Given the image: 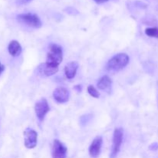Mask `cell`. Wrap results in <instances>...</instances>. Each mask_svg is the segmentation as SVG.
Here are the masks:
<instances>
[{
	"label": "cell",
	"mask_w": 158,
	"mask_h": 158,
	"mask_svg": "<svg viewBox=\"0 0 158 158\" xmlns=\"http://www.w3.org/2000/svg\"><path fill=\"white\" fill-rule=\"evenodd\" d=\"M49 52L47 54L46 62L50 64L59 66L63 60V49L59 45L51 43L49 46Z\"/></svg>",
	"instance_id": "1"
},
{
	"label": "cell",
	"mask_w": 158,
	"mask_h": 158,
	"mask_svg": "<svg viewBox=\"0 0 158 158\" xmlns=\"http://www.w3.org/2000/svg\"><path fill=\"white\" fill-rule=\"evenodd\" d=\"M129 63V56L125 53L114 56L108 61L107 67L110 70L118 71L123 69Z\"/></svg>",
	"instance_id": "2"
},
{
	"label": "cell",
	"mask_w": 158,
	"mask_h": 158,
	"mask_svg": "<svg viewBox=\"0 0 158 158\" xmlns=\"http://www.w3.org/2000/svg\"><path fill=\"white\" fill-rule=\"evenodd\" d=\"M17 20L19 23L33 28H40L42 22L39 16L33 13H24L17 15Z\"/></svg>",
	"instance_id": "3"
},
{
	"label": "cell",
	"mask_w": 158,
	"mask_h": 158,
	"mask_svg": "<svg viewBox=\"0 0 158 158\" xmlns=\"http://www.w3.org/2000/svg\"><path fill=\"white\" fill-rule=\"evenodd\" d=\"M123 132L121 128H117L114 131V137H113V144L111 148V153L110 158H116L120 150L122 142H123Z\"/></svg>",
	"instance_id": "4"
},
{
	"label": "cell",
	"mask_w": 158,
	"mask_h": 158,
	"mask_svg": "<svg viewBox=\"0 0 158 158\" xmlns=\"http://www.w3.org/2000/svg\"><path fill=\"white\" fill-rule=\"evenodd\" d=\"M49 111V106L48 104L47 100L45 98L41 99L39 100L35 105V112L36 114V117L40 121H43L44 120L45 117Z\"/></svg>",
	"instance_id": "5"
},
{
	"label": "cell",
	"mask_w": 158,
	"mask_h": 158,
	"mask_svg": "<svg viewBox=\"0 0 158 158\" xmlns=\"http://www.w3.org/2000/svg\"><path fill=\"white\" fill-rule=\"evenodd\" d=\"M38 134L34 130L26 129L24 131V143L28 149H32L35 148L37 144Z\"/></svg>",
	"instance_id": "6"
},
{
	"label": "cell",
	"mask_w": 158,
	"mask_h": 158,
	"mask_svg": "<svg viewBox=\"0 0 158 158\" xmlns=\"http://www.w3.org/2000/svg\"><path fill=\"white\" fill-rule=\"evenodd\" d=\"M58 69V66H55V65L50 64V63L46 62L38 66L37 72H38L39 75H40L41 77H50V76L56 73Z\"/></svg>",
	"instance_id": "7"
},
{
	"label": "cell",
	"mask_w": 158,
	"mask_h": 158,
	"mask_svg": "<svg viewBox=\"0 0 158 158\" xmlns=\"http://www.w3.org/2000/svg\"><path fill=\"white\" fill-rule=\"evenodd\" d=\"M66 154H67V148L60 140H54L52 148V158H66Z\"/></svg>",
	"instance_id": "8"
},
{
	"label": "cell",
	"mask_w": 158,
	"mask_h": 158,
	"mask_svg": "<svg viewBox=\"0 0 158 158\" xmlns=\"http://www.w3.org/2000/svg\"><path fill=\"white\" fill-rule=\"evenodd\" d=\"M53 97L58 103H66L69 100V92L65 87H57L53 92Z\"/></svg>",
	"instance_id": "9"
},
{
	"label": "cell",
	"mask_w": 158,
	"mask_h": 158,
	"mask_svg": "<svg viewBox=\"0 0 158 158\" xmlns=\"http://www.w3.org/2000/svg\"><path fill=\"white\" fill-rule=\"evenodd\" d=\"M102 143H103V139L100 136H98L93 140L89 149V155L91 157L97 158L98 157L100 153V150H101Z\"/></svg>",
	"instance_id": "10"
},
{
	"label": "cell",
	"mask_w": 158,
	"mask_h": 158,
	"mask_svg": "<svg viewBox=\"0 0 158 158\" xmlns=\"http://www.w3.org/2000/svg\"><path fill=\"white\" fill-rule=\"evenodd\" d=\"M78 67L79 64L77 62L73 61L66 64V66H65V74H66V77L68 79H69V80L74 78V77L77 74Z\"/></svg>",
	"instance_id": "11"
},
{
	"label": "cell",
	"mask_w": 158,
	"mask_h": 158,
	"mask_svg": "<svg viewBox=\"0 0 158 158\" xmlns=\"http://www.w3.org/2000/svg\"><path fill=\"white\" fill-rule=\"evenodd\" d=\"M8 50H9L10 55H12V56H18L22 52V47L18 41L13 40V41L10 42V43L9 44Z\"/></svg>",
	"instance_id": "12"
},
{
	"label": "cell",
	"mask_w": 158,
	"mask_h": 158,
	"mask_svg": "<svg viewBox=\"0 0 158 158\" xmlns=\"http://www.w3.org/2000/svg\"><path fill=\"white\" fill-rule=\"evenodd\" d=\"M111 84H112V80L108 76H103L99 82L97 83V86L100 89L102 90H106V89H109L110 87Z\"/></svg>",
	"instance_id": "13"
},
{
	"label": "cell",
	"mask_w": 158,
	"mask_h": 158,
	"mask_svg": "<svg viewBox=\"0 0 158 158\" xmlns=\"http://www.w3.org/2000/svg\"><path fill=\"white\" fill-rule=\"evenodd\" d=\"M87 92L89 93V94L91 97H94V98H98V97H100V93H99L98 91H97V89H96L94 86H92V85H89L87 87Z\"/></svg>",
	"instance_id": "14"
},
{
	"label": "cell",
	"mask_w": 158,
	"mask_h": 158,
	"mask_svg": "<svg viewBox=\"0 0 158 158\" xmlns=\"http://www.w3.org/2000/svg\"><path fill=\"white\" fill-rule=\"evenodd\" d=\"M145 33L150 37H157L158 38V29L157 28H148L145 30Z\"/></svg>",
	"instance_id": "15"
},
{
	"label": "cell",
	"mask_w": 158,
	"mask_h": 158,
	"mask_svg": "<svg viewBox=\"0 0 158 158\" xmlns=\"http://www.w3.org/2000/svg\"><path fill=\"white\" fill-rule=\"evenodd\" d=\"M32 0H15V3L19 6H22V5L27 4V3L30 2Z\"/></svg>",
	"instance_id": "16"
},
{
	"label": "cell",
	"mask_w": 158,
	"mask_h": 158,
	"mask_svg": "<svg viewBox=\"0 0 158 158\" xmlns=\"http://www.w3.org/2000/svg\"><path fill=\"white\" fill-rule=\"evenodd\" d=\"M94 1L97 3H98V4H102V3H104L106 2H107L108 0H94Z\"/></svg>",
	"instance_id": "17"
},
{
	"label": "cell",
	"mask_w": 158,
	"mask_h": 158,
	"mask_svg": "<svg viewBox=\"0 0 158 158\" xmlns=\"http://www.w3.org/2000/svg\"><path fill=\"white\" fill-rule=\"evenodd\" d=\"M4 69H5V66H3V65H2L1 63H0V75H1L2 73L4 71Z\"/></svg>",
	"instance_id": "18"
}]
</instances>
